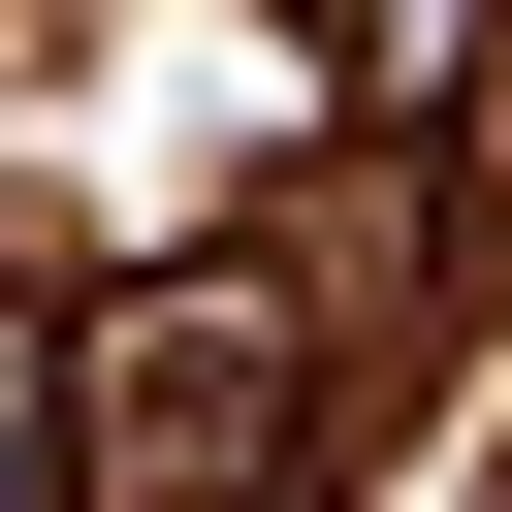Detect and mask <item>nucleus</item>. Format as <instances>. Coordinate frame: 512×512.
<instances>
[{
  "label": "nucleus",
  "mask_w": 512,
  "mask_h": 512,
  "mask_svg": "<svg viewBox=\"0 0 512 512\" xmlns=\"http://www.w3.org/2000/svg\"><path fill=\"white\" fill-rule=\"evenodd\" d=\"M64 416H96V512H288V320L256 256H160L64 320Z\"/></svg>",
  "instance_id": "f257e3e1"
},
{
  "label": "nucleus",
  "mask_w": 512,
  "mask_h": 512,
  "mask_svg": "<svg viewBox=\"0 0 512 512\" xmlns=\"http://www.w3.org/2000/svg\"><path fill=\"white\" fill-rule=\"evenodd\" d=\"M0 512H96V416H64V288H0Z\"/></svg>",
  "instance_id": "f03ea898"
},
{
  "label": "nucleus",
  "mask_w": 512,
  "mask_h": 512,
  "mask_svg": "<svg viewBox=\"0 0 512 512\" xmlns=\"http://www.w3.org/2000/svg\"><path fill=\"white\" fill-rule=\"evenodd\" d=\"M480 32H512V0H320V64H352L384 128H416V96H480Z\"/></svg>",
  "instance_id": "7ed1b4c3"
}]
</instances>
